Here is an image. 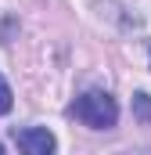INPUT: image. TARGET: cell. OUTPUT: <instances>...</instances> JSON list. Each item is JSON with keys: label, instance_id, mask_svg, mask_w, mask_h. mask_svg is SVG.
<instances>
[{"label": "cell", "instance_id": "3957f363", "mask_svg": "<svg viewBox=\"0 0 151 155\" xmlns=\"http://www.w3.org/2000/svg\"><path fill=\"white\" fill-rule=\"evenodd\" d=\"M133 119L137 123H151V94H133Z\"/></svg>", "mask_w": 151, "mask_h": 155}, {"label": "cell", "instance_id": "7a4b0ae2", "mask_svg": "<svg viewBox=\"0 0 151 155\" xmlns=\"http://www.w3.org/2000/svg\"><path fill=\"white\" fill-rule=\"evenodd\" d=\"M14 144L22 148L25 155H50L58 148L54 134L47 126H25V130H14Z\"/></svg>", "mask_w": 151, "mask_h": 155}, {"label": "cell", "instance_id": "5b68a950", "mask_svg": "<svg viewBox=\"0 0 151 155\" xmlns=\"http://www.w3.org/2000/svg\"><path fill=\"white\" fill-rule=\"evenodd\" d=\"M0 152H4V144H0Z\"/></svg>", "mask_w": 151, "mask_h": 155}, {"label": "cell", "instance_id": "6da1fadb", "mask_svg": "<svg viewBox=\"0 0 151 155\" xmlns=\"http://www.w3.org/2000/svg\"><path fill=\"white\" fill-rule=\"evenodd\" d=\"M72 112H76L79 123H86L94 130H112L115 119H119V105H115L112 94H104V90H86L83 97H76Z\"/></svg>", "mask_w": 151, "mask_h": 155}, {"label": "cell", "instance_id": "277c9868", "mask_svg": "<svg viewBox=\"0 0 151 155\" xmlns=\"http://www.w3.org/2000/svg\"><path fill=\"white\" fill-rule=\"evenodd\" d=\"M11 101H14V97H11V87H7V79L0 76V116L11 112Z\"/></svg>", "mask_w": 151, "mask_h": 155}]
</instances>
